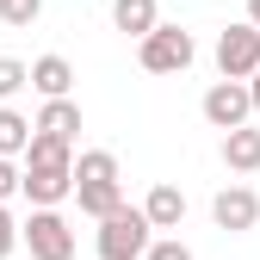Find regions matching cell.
Instances as JSON below:
<instances>
[{"label": "cell", "mask_w": 260, "mask_h": 260, "mask_svg": "<svg viewBox=\"0 0 260 260\" xmlns=\"http://www.w3.org/2000/svg\"><path fill=\"white\" fill-rule=\"evenodd\" d=\"M248 25H254V31H260V0H248Z\"/></svg>", "instance_id": "7402d4cb"}, {"label": "cell", "mask_w": 260, "mask_h": 260, "mask_svg": "<svg viewBox=\"0 0 260 260\" xmlns=\"http://www.w3.org/2000/svg\"><path fill=\"white\" fill-rule=\"evenodd\" d=\"M217 69L223 81H254L260 75V31L242 19V25H223V38H217Z\"/></svg>", "instance_id": "3957f363"}, {"label": "cell", "mask_w": 260, "mask_h": 260, "mask_svg": "<svg viewBox=\"0 0 260 260\" xmlns=\"http://www.w3.org/2000/svg\"><path fill=\"white\" fill-rule=\"evenodd\" d=\"M25 248L31 260H75V230L62 211H31L25 217Z\"/></svg>", "instance_id": "277c9868"}, {"label": "cell", "mask_w": 260, "mask_h": 260, "mask_svg": "<svg viewBox=\"0 0 260 260\" xmlns=\"http://www.w3.org/2000/svg\"><path fill=\"white\" fill-rule=\"evenodd\" d=\"M223 168H230V174H254L260 168V130L254 124H242V130L223 137Z\"/></svg>", "instance_id": "7c38bea8"}, {"label": "cell", "mask_w": 260, "mask_h": 260, "mask_svg": "<svg viewBox=\"0 0 260 260\" xmlns=\"http://www.w3.org/2000/svg\"><path fill=\"white\" fill-rule=\"evenodd\" d=\"M25 168H75V143H62V137H31V149H25Z\"/></svg>", "instance_id": "5bb4252c"}, {"label": "cell", "mask_w": 260, "mask_h": 260, "mask_svg": "<svg viewBox=\"0 0 260 260\" xmlns=\"http://www.w3.org/2000/svg\"><path fill=\"white\" fill-rule=\"evenodd\" d=\"M38 130H44V137L75 143V137H81V106H75V100H44V112H38Z\"/></svg>", "instance_id": "4fadbf2b"}, {"label": "cell", "mask_w": 260, "mask_h": 260, "mask_svg": "<svg viewBox=\"0 0 260 260\" xmlns=\"http://www.w3.org/2000/svg\"><path fill=\"white\" fill-rule=\"evenodd\" d=\"M211 217H217V230L248 236L254 223H260V192H254V186H223L217 199H211Z\"/></svg>", "instance_id": "8992f818"}, {"label": "cell", "mask_w": 260, "mask_h": 260, "mask_svg": "<svg viewBox=\"0 0 260 260\" xmlns=\"http://www.w3.org/2000/svg\"><path fill=\"white\" fill-rule=\"evenodd\" d=\"M31 137H38V124L19 118L13 106H0V155H7V161H13V155H25V149H31Z\"/></svg>", "instance_id": "9a60e30c"}, {"label": "cell", "mask_w": 260, "mask_h": 260, "mask_svg": "<svg viewBox=\"0 0 260 260\" xmlns=\"http://www.w3.org/2000/svg\"><path fill=\"white\" fill-rule=\"evenodd\" d=\"M93 248H100V260H149L155 223H149L137 205H124V211H112L100 230H93Z\"/></svg>", "instance_id": "6da1fadb"}, {"label": "cell", "mask_w": 260, "mask_h": 260, "mask_svg": "<svg viewBox=\"0 0 260 260\" xmlns=\"http://www.w3.org/2000/svg\"><path fill=\"white\" fill-rule=\"evenodd\" d=\"M112 25L124 31V38H149V31L161 25V13H155V0H112Z\"/></svg>", "instance_id": "8fae6325"}, {"label": "cell", "mask_w": 260, "mask_h": 260, "mask_svg": "<svg viewBox=\"0 0 260 260\" xmlns=\"http://www.w3.org/2000/svg\"><path fill=\"white\" fill-rule=\"evenodd\" d=\"M143 217L155 223V230H180V223H186V192L161 180V186L149 192V199H143Z\"/></svg>", "instance_id": "9c48e42d"}, {"label": "cell", "mask_w": 260, "mask_h": 260, "mask_svg": "<svg viewBox=\"0 0 260 260\" xmlns=\"http://www.w3.org/2000/svg\"><path fill=\"white\" fill-rule=\"evenodd\" d=\"M205 118H211V130H242L248 118H254V100H248V81H217L211 93H205Z\"/></svg>", "instance_id": "5b68a950"}, {"label": "cell", "mask_w": 260, "mask_h": 260, "mask_svg": "<svg viewBox=\"0 0 260 260\" xmlns=\"http://www.w3.org/2000/svg\"><path fill=\"white\" fill-rule=\"evenodd\" d=\"M248 100H254V112H260V75H254V81H248Z\"/></svg>", "instance_id": "44dd1931"}, {"label": "cell", "mask_w": 260, "mask_h": 260, "mask_svg": "<svg viewBox=\"0 0 260 260\" xmlns=\"http://www.w3.org/2000/svg\"><path fill=\"white\" fill-rule=\"evenodd\" d=\"M19 87H31V69H25L19 56H0V100H13Z\"/></svg>", "instance_id": "e0dca14e"}, {"label": "cell", "mask_w": 260, "mask_h": 260, "mask_svg": "<svg viewBox=\"0 0 260 260\" xmlns=\"http://www.w3.org/2000/svg\"><path fill=\"white\" fill-rule=\"evenodd\" d=\"M13 192H25V168H19V161H7V155H0V205H7Z\"/></svg>", "instance_id": "d6986e66"}, {"label": "cell", "mask_w": 260, "mask_h": 260, "mask_svg": "<svg viewBox=\"0 0 260 260\" xmlns=\"http://www.w3.org/2000/svg\"><path fill=\"white\" fill-rule=\"evenodd\" d=\"M75 199H81V217L106 223L112 211H124V180H75Z\"/></svg>", "instance_id": "ba28073f"}, {"label": "cell", "mask_w": 260, "mask_h": 260, "mask_svg": "<svg viewBox=\"0 0 260 260\" xmlns=\"http://www.w3.org/2000/svg\"><path fill=\"white\" fill-rule=\"evenodd\" d=\"M149 260H192V248H186L180 236H168V242H155V248H149Z\"/></svg>", "instance_id": "ffe728a7"}, {"label": "cell", "mask_w": 260, "mask_h": 260, "mask_svg": "<svg viewBox=\"0 0 260 260\" xmlns=\"http://www.w3.org/2000/svg\"><path fill=\"white\" fill-rule=\"evenodd\" d=\"M31 87H38L44 100H69V87H75L69 56H38V62H31Z\"/></svg>", "instance_id": "30bf717a"}, {"label": "cell", "mask_w": 260, "mask_h": 260, "mask_svg": "<svg viewBox=\"0 0 260 260\" xmlns=\"http://www.w3.org/2000/svg\"><path fill=\"white\" fill-rule=\"evenodd\" d=\"M192 56H199V44H192V31H180V25H155L149 38L137 44V62L149 75H186Z\"/></svg>", "instance_id": "7a4b0ae2"}, {"label": "cell", "mask_w": 260, "mask_h": 260, "mask_svg": "<svg viewBox=\"0 0 260 260\" xmlns=\"http://www.w3.org/2000/svg\"><path fill=\"white\" fill-rule=\"evenodd\" d=\"M25 199L31 211H56L62 199H75V168H25Z\"/></svg>", "instance_id": "52a82bcc"}, {"label": "cell", "mask_w": 260, "mask_h": 260, "mask_svg": "<svg viewBox=\"0 0 260 260\" xmlns=\"http://www.w3.org/2000/svg\"><path fill=\"white\" fill-rule=\"evenodd\" d=\"M38 13H44V0H0V19H7L13 31H25V25H38Z\"/></svg>", "instance_id": "2e32d148"}, {"label": "cell", "mask_w": 260, "mask_h": 260, "mask_svg": "<svg viewBox=\"0 0 260 260\" xmlns=\"http://www.w3.org/2000/svg\"><path fill=\"white\" fill-rule=\"evenodd\" d=\"M25 242V223H13V211L0 205V260H13V248Z\"/></svg>", "instance_id": "ac0fdd59"}]
</instances>
